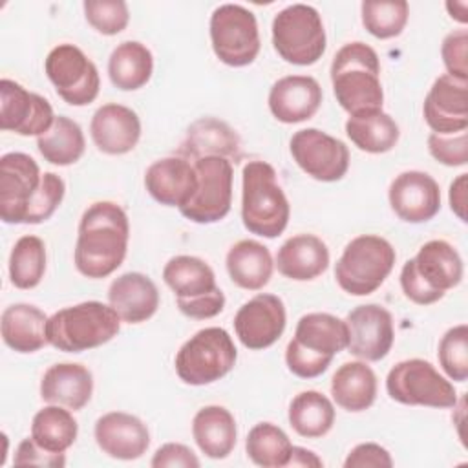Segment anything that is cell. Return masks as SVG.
<instances>
[{"label":"cell","mask_w":468,"mask_h":468,"mask_svg":"<svg viewBox=\"0 0 468 468\" xmlns=\"http://www.w3.org/2000/svg\"><path fill=\"white\" fill-rule=\"evenodd\" d=\"M130 239L128 214L115 201L91 203L80 216L73 261L91 280L113 274L124 261Z\"/></svg>","instance_id":"1"},{"label":"cell","mask_w":468,"mask_h":468,"mask_svg":"<svg viewBox=\"0 0 468 468\" xmlns=\"http://www.w3.org/2000/svg\"><path fill=\"white\" fill-rule=\"evenodd\" d=\"M331 84L336 102L349 115L382 110L384 90L377 51L364 42H347L333 57Z\"/></svg>","instance_id":"2"},{"label":"cell","mask_w":468,"mask_h":468,"mask_svg":"<svg viewBox=\"0 0 468 468\" xmlns=\"http://www.w3.org/2000/svg\"><path fill=\"white\" fill-rule=\"evenodd\" d=\"M347 324L331 313L300 316L294 336L285 347L287 369L300 378H316L331 366L335 355L347 349Z\"/></svg>","instance_id":"3"},{"label":"cell","mask_w":468,"mask_h":468,"mask_svg":"<svg viewBox=\"0 0 468 468\" xmlns=\"http://www.w3.org/2000/svg\"><path fill=\"white\" fill-rule=\"evenodd\" d=\"M463 274L464 265L457 249L444 239H430L402 265L400 287L410 302L430 305L455 289Z\"/></svg>","instance_id":"4"},{"label":"cell","mask_w":468,"mask_h":468,"mask_svg":"<svg viewBox=\"0 0 468 468\" xmlns=\"http://www.w3.org/2000/svg\"><path fill=\"white\" fill-rule=\"evenodd\" d=\"M291 207L271 163L252 159L241 172V221L261 238H278L289 223Z\"/></svg>","instance_id":"5"},{"label":"cell","mask_w":468,"mask_h":468,"mask_svg":"<svg viewBox=\"0 0 468 468\" xmlns=\"http://www.w3.org/2000/svg\"><path fill=\"white\" fill-rule=\"evenodd\" d=\"M113 307L97 300L58 309L48 318V344L64 353H82L108 344L121 329Z\"/></svg>","instance_id":"6"},{"label":"cell","mask_w":468,"mask_h":468,"mask_svg":"<svg viewBox=\"0 0 468 468\" xmlns=\"http://www.w3.org/2000/svg\"><path fill=\"white\" fill-rule=\"evenodd\" d=\"M163 280L174 292L177 309L188 318H214L225 307V294L216 283L212 267L197 256L170 258L163 267Z\"/></svg>","instance_id":"7"},{"label":"cell","mask_w":468,"mask_h":468,"mask_svg":"<svg viewBox=\"0 0 468 468\" xmlns=\"http://www.w3.org/2000/svg\"><path fill=\"white\" fill-rule=\"evenodd\" d=\"M397 252L393 245L377 234L353 238L335 265L338 287L351 296L375 292L395 267Z\"/></svg>","instance_id":"8"},{"label":"cell","mask_w":468,"mask_h":468,"mask_svg":"<svg viewBox=\"0 0 468 468\" xmlns=\"http://www.w3.org/2000/svg\"><path fill=\"white\" fill-rule=\"evenodd\" d=\"M238 360L232 336L223 327L194 333L177 351L174 366L179 380L188 386H208L229 375Z\"/></svg>","instance_id":"9"},{"label":"cell","mask_w":468,"mask_h":468,"mask_svg":"<svg viewBox=\"0 0 468 468\" xmlns=\"http://www.w3.org/2000/svg\"><path fill=\"white\" fill-rule=\"evenodd\" d=\"M272 48L289 64L311 66L327 48L320 13L307 4H291L272 18Z\"/></svg>","instance_id":"10"},{"label":"cell","mask_w":468,"mask_h":468,"mask_svg":"<svg viewBox=\"0 0 468 468\" xmlns=\"http://www.w3.org/2000/svg\"><path fill=\"white\" fill-rule=\"evenodd\" d=\"M386 391L391 400L406 406L450 410L457 406L455 386L424 358L397 362L386 377Z\"/></svg>","instance_id":"11"},{"label":"cell","mask_w":468,"mask_h":468,"mask_svg":"<svg viewBox=\"0 0 468 468\" xmlns=\"http://www.w3.org/2000/svg\"><path fill=\"white\" fill-rule=\"evenodd\" d=\"M210 44L214 55L230 68L252 64L261 40L256 15L239 4L218 5L210 15Z\"/></svg>","instance_id":"12"},{"label":"cell","mask_w":468,"mask_h":468,"mask_svg":"<svg viewBox=\"0 0 468 468\" xmlns=\"http://www.w3.org/2000/svg\"><path fill=\"white\" fill-rule=\"evenodd\" d=\"M194 168L197 176V188L179 212L192 223H218L230 212L234 166L225 157L208 155L196 159Z\"/></svg>","instance_id":"13"},{"label":"cell","mask_w":468,"mask_h":468,"mask_svg":"<svg viewBox=\"0 0 468 468\" xmlns=\"http://www.w3.org/2000/svg\"><path fill=\"white\" fill-rule=\"evenodd\" d=\"M44 71L57 95L69 106H88L99 95V69L75 44L55 46L44 60Z\"/></svg>","instance_id":"14"},{"label":"cell","mask_w":468,"mask_h":468,"mask_svg":"<svg viewBox=\"0 0 468 468\" xmlns=\"http://www.w3.org/2000/svg\"><path fill=\"white\" fill-rule=\"evenodd\" d=\"M294 163L322 183L340 181L349 168V148L344 141L318 130L302 128L289 141Z\"/></svg>","instance_id":"15"},{"label":"cell","mask_w":468,"mask_h":468,"mask_svg":"<svg viewBox=\"0 0 468 468\" xmlns=\"http://www.w3.org/2000/svg\"><path fill=\"white\" fill-rule=\"evenodd\" d=\"M38 163L24 152H7L0 157V218L7 225L26 221L29 205L40 186Z\"/></svg>","instance_id":"16"},{"label":"cell","mask_w":468,"mask_h":468,"mask_svg":"<svg viewBox=\"0 0 468 468\" xmlns=\"http://www.w3.org/2000/svg\"><path fill=\"white\" fill-rule=\"evenodd\" d=\"M53 106L38 93L27 91L22 84L0 80V128L22 137H40L55 121Z\"/></svg>","instance_id":"17"},{"label":"cell","mask_w":468,"mask_h":468,"mask_svg":"<svg viewBox=\"0 0 468 468\" xmlns=\"http://www.w3.org/2000/svg\"><path fill=\"white\" fill-rule=\"evenodd\" d=\"M347 351L364 360L378 362L388 356L395 342V327L391 313L380 303H364L349 311Z\"/></svg>","instance_id":"18"},{"label":"cell","mask_w":468,"mask_h":468,"mask_svg":"<svg viewBox=\"0 0 468 468\" xmlns=\"http://www.w3.org/2000/svg\"><path fill=\"white\" fill-rule=\"evenodd\" d=\"M287 313L280 296L260 292L245 302L234 316L238 340L252 351L267 349L280 340L285 331Z\"/></svg>","instance_id":"19"},{"label":"cell","mask_w":468,"mask_h":468,"mask_svg":"<svg viewBox=\"0 0 468 468\" xmlns=\"http://www.w3.org/2000/svg\"><path fill=\"white\" fill-rule=\"evenodd\" d=\"M389 207L406 223H426L441 210L439 183L426 172L406 170L399 174L388 190Z\"/></svg>","instance_id":"20"},{"label":"cell","mask_w":468,"mask_h":468,"mask_svg":"<svg viewBox=\"0 0 468 468\" xmlns=\"http://www.w3.org/2000/svg\"><path fill=\"white\" fill-rule=\"evenodd\" d=\"M422 115L433 133H457L468 128V80L441 75L424 97Z\"/></svg>","instance_id":"21"},{"label":"cell","mask_w":468,"mask_h":468,"mask_svg":"<svg viewBox=\"0 0 468 468\" xmlns=\"http://www.w3.org/2000/svg\"><path fill=\"white\" fill-rule=\"evenodd\" d=\"M93 437L102 453L119 461H135L150 446L148 426L126 411H108L95 420Z\"/></svg>","instance_id":"22"},{"label":"cell","mask_w":468,"mask_h":468,"mask_svg":"<svg viewBox=\"0 0 468 468\" xmlns=\"http://www.w3.org/2000/svg\"><path fill=\"white\" fill-rule=\"evenodd\" d=\"M324 91L311 75H287L278 79L269 91L267 102L272 117L283 124L309 121L320 110Z\"/></svg>","instance_id":"23"},{"label":"cell","mask_w":468,"mask_h":468,"mask_svg":"<svg viewBox=\"0 0 468 468\" xmlns=\"http://www.w3.org/2000/svg\"><path fill=\"white\" fill-rule=\"evenodd\" d=\"M90 135L99 152L106 155H124L132 152L141 139V119L132 108L108 102L95 110L90 122Z\"/></svg>","instance_id":"24"},{"label":"cell","mask_w":468,"mask_h":468,"mask_svg":"<svg viewBox=\"0 0 468 468\" xmlns=\"http://www.w3.org/2000/svg\"><path fill=\"white\" fill-rule=\"evenodd\" d=\"M146 192L165 207H185L197 188L194 165L181 155L154 161L144 172Z\"/></svg>","instance_id":"25"},{"label":"cell","mask_w":468,"mask_h":468,"mask_svg":"<svg viewBox=\"0 0 468 468\" xmlns=\"http://www.w3.org/2000/svg\"><path fill=\"white\" fill-rule=\"evenodd\" d=\"M177 154L194 161L218 155L236 165L241 159V139L225 121L216 117H199L188 126Z\"/></svg>","instance_id":"26"},{"label":"cell","mask_w":468,"mask_h":468,"mask_svg":"<svg viewBox=\"0 0 468 468\" xmlns=\"http://www.w3.org/2000/svg\"><path fill=\"white\" fill-rule=\"evenodd\" d=\"M108 303L122 322L143 324L157 313L159 291L150 276L130 271L110 283Z\"/></svg>","instance_id":"27"},{"label":"cell","mask_w":468,"mask_h":468,"mask_svg":"<svg viewBox=\"0 0 468 468\" xmlns=\"http://www.w3.org/2000/svg\"><path fill=\"white\" fill-rule=\"evenodd\" d=\"M93 395L91 371L77 362H58L46 369L40 380V399L48 404L82 410Z\"/></svg>","instance_id":"28"},{"label":"cell","mask_w":468,"mask_h":468,"mask_svg":"<svg viewBox=\"0 0 468 468\" xmlns=\"http://www.w3.org/2000/svg\"><path fill=\"white\" fill-rule=\"evenodd\" d=\"M274 265L289 280L311 282L327 271L329 249L314 234H296L282 243Z\"/></svg>","instance_id":"29"},{"label":"cell","mask_w":468,"mask_h":468,"mask_svg":"<svg viewBox=\"0 0 468 468\" xmlns=\"http://www.w3.org/2000/svg\"><path fill=\"white\" fill-rule=\"evenodd\" d=\"M48 316L33 303H11L0 318L4 344L16 353H35L48 344Z\"/></svg>","instance_id":"30"},{"label":"cell","mask_w":468,"mask_h":468,"mask_svg":"<svg viewBox=\"0 0 468 468\" xmlns=\"http://www.w3.org/2000/svg\"><path fill=\"white\" fill-rule=\"evenodd\" d=\"M192 437L208 459H227L238 441L236 419L225 406H205L192 419Z\"/></svg>","instance_id":"31"},{"label":"cell","mask_w":468,"mask_h":468,"mask_svg":"<svg viewBox=\"0 0 468 468\" xmlns=\"http://www.w3.org/2000/svg\"><path fill=\"white\" fill-rule=\"evenodd\" d=\"M377 375L364 360L344 362L331 378L333 400L349 413L369 410L377 399Z\"/></svg>","instance_id":"32"},{"label":"cell","mask_w":468,"mask_h":468,"mask_svg":"<svg viewBox=\"0 0 468 468\" xmlns=\"http://www.w3.org/2000/svg\"><path fill=\"white\" fill-rule=\"evenodd\" d=\"M225 265L232 283L245 291L263 289L274 271L271 250L256 239L236 241L227 252Z\"/></svg>","instance_id":"33"},{"label":"cell","mask_w":468,"mask_h":468,"mask_svg":"<svg viewBox=\"0 0 468 468\" xmlns=\"http://www.w3.org/2000/svg\"><path fill=\"white\" fill-rule=\"evenodd\" d=\"M154 73L152 51L137 40L117 44L108 58V77L122 91H135L148 84Z\"/></svg>","instance_id":"34"},{"label":"cell","mask_w":468,"mask_h":468,"mask_svg":"<svg viewBox=\"0 0 468 468\" xmlns=\"http://www.w3.org/2000/svg\"><path fill=\"white\" fill-rule=\"evenodd\" d=\"M346 135L362 152L386 154L397 146L400 130L389 113L371 110L349 115L346 121Z\"/></svg>","instance_id":"35"},{"label":"cell","mask_w":468,"mask_h":468,"mask_svg":"<svg viewBox=\"0 0 468 468\" xmlns=\"http://www.w3.org/2000/svg\"><path fill=\"white\" fill-rule=\"evenodd\" d=\"M335 406L329 397L316 389L300 391L289 404L287 419L291 428L305 439H318L331 431L335 424Z\"/></svg>","instance_id":"36"},{"label":"cell","mask_w":468,"mask_h":468,"mask_svg":"<svg viewBox=\"0 0 468 468\" xmlns=\"http://www.w3.org/2000/svg\"><path fill=\"white\" fill-rule=\"evenodd\" d=\"M79 435V424L71 410L48 404L31 420V439L49 453H66Z\"/></svg>","instance_id":"37"},{"label":"cell","mask_w":468,"mask_h":468,"mask_svg":"<svg viewBox=\"0 0 468 468\" xmlns=\"http://www.w3.org/2000/svg\"><path fill=\"white\" fill-rule=\"evenodd\" d=\"M40 155L55 166H69L77 163L86 150V139L77 121L57 115L51 128L37 137Z\"/></svg>","instance_id":"38"},{"label":"cell","mask_w":468,"mask_h":468,"mask_svg":"<svg viewBox=\"0 0 468 468\" xmlns=\"http://www.w3.org/2000/svg\"><path fill=\"white\" fill-rule=\"evenodd\" d=\"M9 280L16 289H35L46 272V243L35 236H20L9 254Z\"/></svg>","instance_id":"39"},{"label":"cell","mask_w":468,"mask_h":468,"mask_svg":"<svg viewBox=\"0 0 468 468\" xmlns=\"http://www.w3.org/2000/svg\"><path fill=\"white\" fill-rule=\"evenodd\" d=\"M291 439L272 422H258L249 430L245 439L247 457L261 468L287 466L291 457Z\"/></svg>","instance_id":"40"},{"label":"cell","mask_w":468,"mask_h":468,"mask_svg":"<svg viewBox=\"0 0 468 468\" xmlns=\"http://www.w3.org/2000/svg\"><path fill=\"white\" fill-rule=\"evenodd\" d=\"M360 18L366 31L375 38H395L408 24L410 4L406 0H364Z\"/></svg>","instance_id":"41"},{"label":"cell","mask_w":468,"mask_h":468,"mask_svg":"<svg viewBox=\"0 0 468 468\" xmlns=\"http://www.w3.org/2000/svg\"><path fill=\"white\" fill-rule=\"evenodd\" d=\"M439 364L446 377L455 382L468 378V325L450 327L439 342Z\"/></svg>","instance_id":"42"},{"label":"cell","mask_w":468,"mask_h":468,"mask_svg":"<svg viewBox=\"0 0 468 468\" xmlns=\"http://www.w3.org/2000/svg\"><path fill=\"white\" fill-rule=\"evenodd\" d=\"M82 9L86 22L106 37L119 35L130 22V9L124 0H86Z\"/></svg>","instance_id":"43"},{"label":"cell","mask_w":468,"mask_h":468,"mask_svg":"<svg viewBox=\"0 0 468 468\" xmlns=\"http://www.w3.org/2000/svg\"><path fill=\"white\" fill-rule=\"evenodd\" d=\"M66 194V183L60 176L55 172H44L40 186L29 205L27 216H26V225H38L49 219L55 210L60 207L62 199Z\"/></svg>","instance_id":"44"},{"label":"cell","mask_w":468,"mask_h":468,"mask_svg":"<svg viewBox=\"0 0 468 468\" xmlns=\"http://www.w3.org/2000/svg\"><path fill=\"white\" fill-rule=\"evenodd\" d=\"M428 150L433 159L446 166H464L468 163V132L430 133Z\"/></svg>","instance_id":"45"},{"label":"cell","mask_w":468,"mask_h":468,"mask_svg":"<svg viewBox=\"0 0 468 468\" xmlns=\"http://www.w3.org/2000/svg\"><path fill=\"white\" fill-rule=\"evenodd\" d=\"M446 75L468 80V31L464 27L448 33L441 46Z\"/></svg>","instance_id":"46"},{"label":"cell","mask_w":468,"mask_h":468,"mask_svg":"<svg viewBox=\"0 0 468 468\" xmlns=\"http://www.w3.org/2000/svg\"><path fill=\"white\" fill-rule=\"evenodd\" d=\"M13 463L16 466H44V468H62L66 464V453H49L40 448L31 437L18 442L15 450Z\"/></svg>","instance_id":"47"},{"label":"cell","mask_w":468,"mask_h":468,"mask_svg":"<svg viewBox=\"0 0 468 468\" xmlns=\"http://www.w3.org/2000/svg\"><path fill=\"white\" fill-rule=\"evenodd\" d=\"M391 453L377 442H360L346 457L344 468H391Z\"/></svg>","instance_id":"48"},{"label":"cell","mask_w":468,"mask_h":468,"mask_svg":"<svg viewBox=\"0 0 468 468\" xmlns=\"http://www.w3.org/2000/svg\"><path fill=\"white\" fill-rule=\"evenodd\" d=\"M154 468H165V466H183V468H197L201 463L197 455L181 442H166L159 446L150 461Z\"/></svg>","instance_id":"49"},{"label":"cell","mask_w":468,"mask_h":468,"mask_svg":"<svg viewBox=\"0 0 468 468\" xmlns=\"http://www.w3.org/2000/svg\"><path fill=\"white\" fill-rule=\"evenodd\" d=\"M466 188H468V174H459L452 185H450V208L452 212L463 221L466 223Z\"/></svg>","instance_id":"50"},{"label":"cell","mask_w":468,"mask_h":468,"mask_svg":"<svg viewBox=\"0 0 468 468\" xmlns=\"http://www.w3.org/2000/svg\"><path fill=\"white\" fill-rule=\"evenodd\" d=\"M287 466H302V468H322L324 461L311 450L302 446H292Z\"/></svg>","instance_id":"51"},{"label":"cell","mask_w":468,"mask_h":468,"mask_svg":"<svg viewBox=\"0 0 468 468\" xmlns=\"http://www.w3.org/2000/svg\"><path fill=\"white\" fill-rule=\"evenodd\" d=\"M446 5V11L450 13V16L453 18V20H457L459 24H466L468 22V15H466V11H468V2L466 0H450V2H446L444 4Z\"/></svg>","instance_id":"52"}]
</instances>
